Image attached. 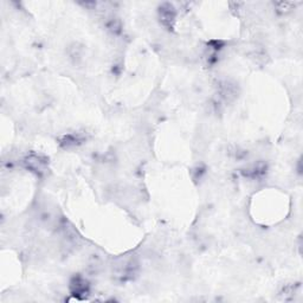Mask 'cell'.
<instances>
[{
	"mask_svg": "<svg viewBox=\"0 0 303 303\" xmlns=\"http://www.w3.org/2000/svg\"><path fill=\"white\" fill-rule=\"evenodd\" d=\"M24 163L29 170H31L32 172H36L37 174L44 173L46 170V161L43 159L42 157L39 155H30L27 157L25 160H24Z\"/></svg>",
	"mask_w": 303,
	"mask_h": 303,
	"instance_id": "1",
	"label": "cell"
},
{
	"mask_svg": "<svg viewBox=\"0 0 303 303\" xmlns=\"http://www.w3.org/2000/svg\"><path fill=\"white\" fill-rule=\"evenodd\" d=\"M160 18L165 26L172 27L176 20V11L171 4H163L160 7Z\"/></svg>",
	"mask_w": 303,
	"mask_h": 303,
	"instance_id": "2",
	"label": "cell"
},
{
	"mask_svg": "<svg viewBox=\"0 0 303 303\" xmlns=\"http://www.w3.org/2000/svg\"><path fill=\"white\" fill-rule=\"evenodd\" d=\"M72 294L75 295H82L88 293V283L83 280V278H75L71 285Z\"/></svg>",
	"mask_w": 303,
	"mask_h": 303,
	"instance_id": "3",
	"label": "cell"
}]
</instances>
